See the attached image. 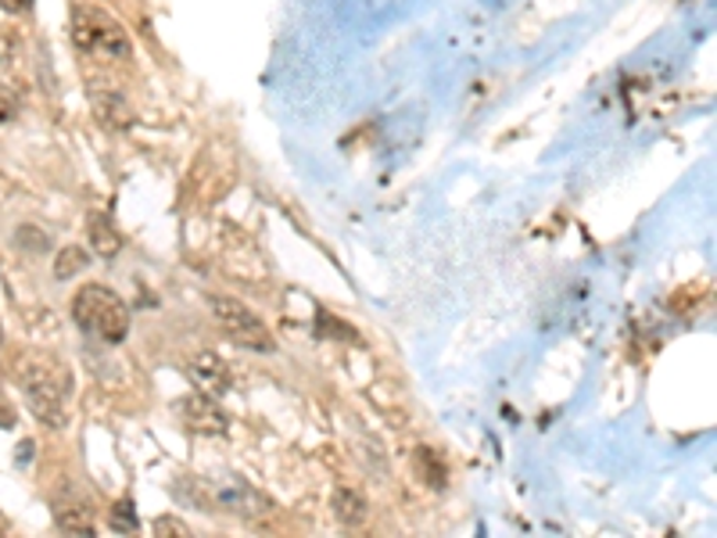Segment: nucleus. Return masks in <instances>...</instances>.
Listing matches in <instances>:
<instances>
[{"label": "nucleus", "instance_id": "1", "mask_svg": "<svg viewBox=\"0 0 717 538\" xmlns=\"http://www.w3.org/2000/svg\"><path fill=\"white\" fill-rule=\"evenodd\" d=\"M15 380L22 388L25 406H30V413L40 423H47L51 431H62L68 420L65 402H68V395H73V374H68L54 356L30 352V356L19 359Z\"/></svg>", "mask_w": 717, "mask_h": 538}, {"label": "nucleus", "instance_id": "2", "mask_svg": "<svg viewBox=\"0 0 717 538\" xmlns=\"http://www.w3.org/2000/svg\"><path fill=\"white\" fill-rule=\"evenodd\" d=\"M73 323L105 345H122L130 337V305L105 284H87L73 299Z\"/></svg>", "mask_w": 717, "mask_h": 538}, {"label": "nucleus", "instance_id": "3", "mask_svg": "<svg viewBox=\"0 0 717 538\" xmlns=\"http://www.w3.org/2000/svg\"><path fill=\"white\" fill-rule=\"evenodd\" d=\"M68 33H73V44L83 54H94V58L105 62H126L133 54L130 33L108 15V11L83 4L73 11V22H68Z\"/></svg>", "mask_w": 717, "mask_h": 538}, {"label": "nucleus", "instance_id": "4", "mask_svg": "<svg viewBox=\"0 0 717 538\" xmlns=\"http://www.w3.org/2000/svg\"><path fill=\"white\" fill-rule=\"evenodd\" d=\"M208 309H213V320L222 327V334L241 348H251V352H273L276 348L270 327H265V323L251 313L245 302L230 299V294H216V299L208 302Z\"/></svg>", "mask_w": 717, "mask_h": 538}, {"label": "nucleus", "instance_id": "5", "mask_svg": "<svg viewBox=\"0 0 717 538\" xmlns=\"http://www.w3.org/2000/svg\"><path fill=\"white\" fill-rule=\"evenodd\" d=\"M213 488V503L216 509H227L233 517H245V520H259V517H270L273 514V499L265 492H259L256 485H248L245 477L237 474H222L216 481H208Z\"/></svg>", "mask_w": 717, "mask_h": 538}, {"label": "nucleus", "instance_id": "6", "mask_svg": "<svg viewBox=\"0 0 717 538\" xmlns=\"http://www.w3.org/2000/svg\"><path fill=\"white\" fill-rule=\"evenodd\" d=\"M176 417L180 423L191 431V434H205V438H216V434H227L230 431V413L216 402V395H187V399L176 402Z\"/></svg>", "mask_w": 717, "mask_h": 538}, {"label": "nucleus", "instance_id": "7", "mask_svg": "<svg viewBox=\"0 0 717 538\" xmlns=\"http://www.w3.org/2000/svg\"><path fill=\"white\" fill-rule=\"evenodd\" d=\"M187 374L194 380V388L205 391V395H216V399L230 391V380H233L227 359L216 356V352H198V356L191 359Z\"/></svg>", "mask_w": 717, "mask_h": 538}, {"label": "nucleus", "instance_id": "8", "mask_svg": "<svg viewBox=\"0 0 717 538\" xmlns=\"http://www.w3.org/2000/svg\"><path fill=\"white\" fill-rule=\"evenodd\" d=\"M54 524L68 535H94V506L87 499H58L54 503Z\"/></svg>", "mask_w": 717, "mask_h": 538}, {"label": "nucleus", "instance_id": "9", "mask_svg": "<svg viewBox=\"0 0 717 538\" xmlns=\"http://www.w3.org/2000/svg\"><path fill=\"white\" fill-rule=\"evenodd\" d=\"M94 116L101 119V126H108V130H126V126L133 122V108L119 90H101V94L94 90Z\"/></svg>", "mask_w": 717, "mask_h": 538}, {"label": "nucleus", "instance_id": "10", "mask_svg": "<svg viewBox=\"0 0 717 538\" xmlns=\"http://www.w3.org/2000/svg\"><path fill=\"white\" fill-rule=\"evenodd\" d=\"M330 509H334V517L345 524V528H359L362 520H367V495L356 492V488H334L330 495Z\"/></svg>", "mask_w": 717, "mask_h": 538}, {"label": "nucleus", "instance_id": "11", "mask_svg": "<svg viewBox=\"0 0 717 538\" xmlns=\"http://www.w3.org/2000/svg\"><path fill=\"white\" fill-rule=\"evenodd\" d=\"M87 237H90V248L101 255V259H116L119 248H122V237L105 212H94V216L87 219Z\"/></svg>", "mask_w": 717, "mask_h": 538}, {"label": "nucleus", "instance_id": "12", "mask_svg": "<svg viewBox=\"0 0 717 538\" xmlns=\"http://www.w3.org/2000/svg\"><path fill=\"white\" fill-rule=\"evenodd\" d=\"M87 266H90V251L79 248V245L58 248V255H54V277H58V280L76 277V273H83Z\"/></svg>", "mask_w": 717, "mask_h": 538}, {"label": "nucleus", "instance_id": "13", "mask_svg": "<svg viewBox=\"0 0 717 538\" xmlns=\"http://www.w3.org/2000/svg\"><path fill=\"white\" fill-rule=\"evenodd\" d=\"M416 466H420V474H424V481L431 488H445V481H448V466L445 460L438 456L434 449H416Z\"/></svg>", "mask_w": 717, "mask_h": 538}, {"label": "nucleus", "instance_id": "14", "mask_svg": "<svg viewBox=\"0 0 717 538\" xmlns=\"http://www.w3.org/2000/svg\"><path fill=\"white\" fill-rule=\"evenodd\" d=\"M15 248H22L25 255H44V251H51V234L44 230V226H33V223H25V226H19L15 230Z\"/></svg>", "mask_w": 717, "mask_h": 538}, {"label": "nucleus", "instance_id": "15", "mask_svg": "<svg viewBox=\"0 0 717 538\" xmlns=\"http://www.w3.org/2000/svg\"><path fill=\"white\" fill-rule=\"evenodd\" d=\"M108 528H111V531H119V535H130V531L140 528L133 499H122V503L111 506V514H108Z\"/></svg>", "mask_w": 717, "mask_h": 538}, {"label": "nucleus", "instance_id": "16", "mask_svg": "<svg viewBox=\"0 0 717 538\" xmlns=\"http://www.w3.org/2000/svg\"><path fill=\"white\" fill-rule=\"evenodd\" d=\"M19 116V94L0 83V122H11Z\"/></svg>", "mask_w": 717, "mask_h": 538}, {"label": "nucleus", "instance_id": "17", "mask_svg": "<svg viewBox=\"0 0 717 538\" xmlns=\"http://www.w3.org/2000/svg\"><path fill=\"white\" fill-rule=\"evenodd\" d=\"M154 535H191V524L180 517H159L154 520Z\"/></svg>", "mask_w": 717, "mask_h": 538}, {"label": "nucleus", "instance_id": "18", "mask_svg": "<svg viewBox=\"0 0 717 538\" xmlns=\"http://www.w3.org/2000/svg\"><path fill=\"white\" fill-rule=\"evenodd\" d=\"M0 8H4L8 15H25V11L33 8V0H0Z\"/></svg>", "mask_w": 717, "mask_h": 538}, {"label": "nucleus", "instance_id": "19", "mask_svg": "<svg viewBox=\"0 0 717 538\" xmlns=\"http://www.w3.org/2000/svg\"><path fill=\"white\" fill-rule=\"evenodd\" d=\"M0 342H4V327H0Z\"/></svg>", "mask_w": 717, "mask_h": 538}]
</instances>
